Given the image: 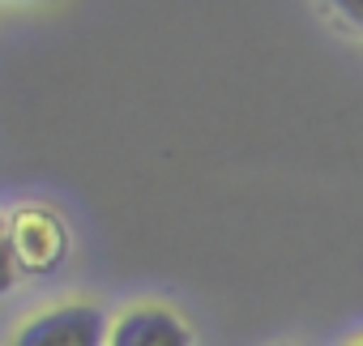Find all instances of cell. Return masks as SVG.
Masks as SVG:
<instances>
[{
  "mask_svg": "<svg viewBox=\"0 0 363 346\" xmlns=\"http://www.w3.org/2000/svg\"><path fill=\"white\" fill-rule=\"evenodd\" d=\"M107 337L111 316L90 299H69L26 316L5 346H107Z\"/></svg>",
  "mask_w": 363,
  "mask_h": 346,
  "instance_id": "cell-1",
  "label": "cell"
},
{
  "mask_svg": "<svg viewBox=\"0 0 363 346\" xmlns=\"http://www.w3.org/2000/svg\"><path fill=\"white\" fill-rule=\"evenodd\" d=\"M5 244H9V265L30 274V278L56 274L65 265V252H69L65 223L52 210H43V206H18L9 214Z\"/></svg>",
  "mask_w": 363,
  "mask_h": 346,
  "instance_id": "cell-2",
  "label": "cell"
},
{
  "mask_svg": "<svg viewBox=\"0 0 363 346\" xmlns=\"http://www.w3.org/2000/svg\"><path fill=\"white\" fill-rule=\"evenodd\" d=\"M107 346H193V329L162 303H137L111 320Z\"/></svg>",
  "mask_w": 363,
  "mask_h": 346,
  "instance_id": "cell-3",
  "label": "cell"
},
{
  "mask_svg": "<svg viewBox=\"0 0 363 346\" xmlns=\"http://www.w3.org/2000/svg\"><path fill=\"white\" fill-rule=\"evenodd\" d=\"M342 13H346V18H350L359 30H363V5H354V0H350V5H342Z\"/></svg>",
  "mask_w": 363,
  "mask_h": 346,
  "instance_id": "cell-4",
  "label": "cell"
},
{
  "mask_svg": "<svg viewBox=\"0 0 363 346\" xmlns=\"http://www.w3.org/2000/svg\"><path fill=\"white\" fill-rule=\"evenodd\" d=\"M346 346H363V337H354V342H346Z\"/></svg>",
  "mask_w": 363,
  "mask_h": 346,
  "instance_id": "cell-5",
  "label": "cell"
}]
</instances>
